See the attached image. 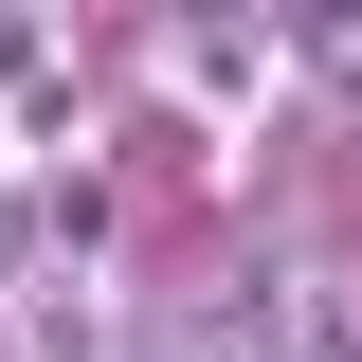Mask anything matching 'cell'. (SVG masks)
I'll return each mask as SVG.
<instances>
[{
    "instance_id": "cell-1",
    "label": "cell",
    "mask_w": 362,
    "mask_h": 362,
    "mask_svg": "<svg viewBox=\"0 0 362 362\" xmlns=\"http://www.w3.org/2000/svg\"><path fill=\"white\" fill-rule=\"evenodd\" d=\"M181 73H199V90H218V109H235V90L272 73V37H254V18H199V37H181Z\"/></svg>"
}]
</instances>
